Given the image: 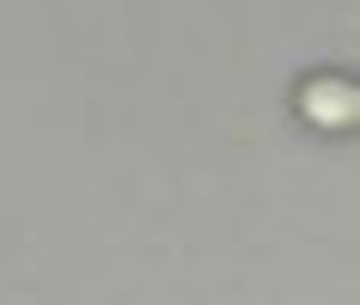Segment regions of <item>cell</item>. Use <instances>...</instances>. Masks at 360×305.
Returning a JSON list of instances; mask_svg holds the SVG:
<instances>
[{
    "mask_svg": "<svg viewBox=\"0 0 360 305\" xmlns=\"http://www.w3.org/2000/svg\"><path fill=\"white\" fill-rule=\"evenodd\" d=\"M305 110L318 116V122H354V86H342V79H311L305 86Z\"/></svg>",
    "mask_w": 360,
    "mask_h": 305,
    "instance_id": "obj_1",
    "label": "cell"
}]
</instances>
